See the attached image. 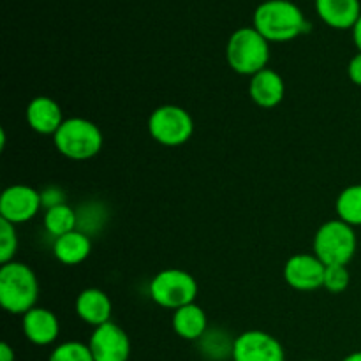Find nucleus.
<instances>
[{"label":"nucleus","instance_id":"f257e3e1","mask_svg":"<svg viewBox=\"0 0 361 361\" xmlns=\"http://www.w3.org/2000/svg\"><path fill=\"white\" fill-rule=\"evenodd\" d=\"M254 28L268 42H288L310 30L303 11L291 0H267L254 11Z\"/></svg>","mask_w":361,"mask_h":361},{"label":"nucleus","instance_id":"f03ea898","mask_svg":"<svg viewBox=\"0 0 361 361\" xmlns=\"http://www.w3.org/2000/svg\"><path fill=\"white\" fill-rule=\"evenodd\" d=\"M39 282L34 270L20 261L0 267V305L6 312L23 316L37 307Z\"/></svg>","mask_w":361,"mask_h":361},{"label":"nucleus","instance_id":"7ed1b4c3","mask_svg":"<svg viewBox=\"0 0 361 361\" xmlns=\"http://www.w3.org/2000/svg\"><path fill=\"white\" fill-rule=\"evenodd\" d=\"M226 60L236 74L250 76L267 69L270 62V42L254 27L235 30L226 46Z\"/></svg>","mask_w":361,"mask_h":361},{"label":"nucleus","instance_id":"20e7f679","mask_svg":"<svg viewBox=\"0 0 361 361\" xmlns=\"http://www.w3.org/2000/svg\"><path fill=\"white\" fill-rule=\"evenodd\" d=\"M56 150L71 161H88L102 150L101 129L94 122L81 116L66 118L53 136Z\"/></svg>","mask_w":361,"mask_h":361},{"label":"nucleus","instance_id":"39448f33","mask_svg":"<svg viewBox=\"0 0 361 361\" xmlns=\"http://www.w3.org/2000/svg\"><path fill=\"white\" fill-rule=\"evenodd\" d=\"M358 240L353 226L345 224L341 219H334L319 226L314 236V254L326 267L345 264L355 257Z\"/></svg>","mask_w":361,"mask_h":361},{"label":"nucleus","instance_id":"423d86ee","mask_svg":"<svg viewBox=\"0 0 361 361\" xmlns=\"http://www.w3.org/2000/svg\"><path fill=\"white\" fill-rule=\"evenodd\" d=\"M197 291V281L185 270L180 268H168L162 270L152 279L148 295L162 309H169L175 312L180 307L194 303Z\"/></svg>","mask_w":361,"mask_h":361},{"label":"nucleus","instance_id":"0eeeda50","mask_svg":"<svg viewBox=\"0 0 361 361\" xmlns=\"http://www.w3.org/2000/svg\"><path fill=\"white\" fill-rule=\"evenodd\" d=\"M148 133L162 147H182L192 137L194 120L180 106H159L148 116Z\"/></svg>","mask_w":361,"mask_h":361},{"label":"nucleus","instance_id":"6e6552de","mask_svg":"<svg viewBox=\"0 0 361 361\" xmlns=\"http://www.w3.org/2000/svg\"><path fill=\"white\" fill-rule=\"evenodd\" d=\"M41 208V190L25 183L9 185L0 196V219L14 226L32 221Z\"/></svg>","mask_w":361,"mask_h":361},{"label":"nucleus","instance_id":"1a4fd4ad","mask_svg":"<svg viewBox=\"0 0 361 361\" xmlns=\"http://www.w3.org/2000/svg\"><path fill=\"white\" fill-rule=\"evenodd\" d=\"M233 361H286L284 345L261 330H249L235 337Z\"/></svg>","mask_w":361,"mask_h":361},{"label":"nucleus","instance_id":"9d476101","mask_svg":"<svg viewBox=\"0 0 361 361\" xmlns=\"http://www.w3.org/2000/svg\"><path fill=\"white\" fill-rule=\"evenodd\" d=\"M88 348L94 361H129L130 358L129 335L113 321L94 328Z\"/></svg>","mask_w":361,"mask_h":361},{"label":"nucleus","instance_id":"9b49d317","mask_svg":"<svg viewBox=\"0 0 361 361\" xmlns=\"http://www.w3.org/2000/svg\"><path fill=\"white\" fill-rule=\"evenodd\" d=\"M326 264L316 254H295L284 267V279L296 291H316L323 288Z\"/></svg>","mask_w":361,"mask_h":361},{"label":"nucleus","instance_id":"f8f14e48","mask_svg":"<svg viewBox=\"0 0 361 361\" xmlns=\"http://www.w3.org/2000/svg\"><path fill=\"white\" fill-rule=\"evenodd\" d=\"M21 330L25 338L39 348L55 344L60 335V321L55 312L44 307H34L21 316Z\"/></svg>","mask_w":361,"mask_h":361},{"label":"nucleus","instance_id":"ddd939ff","mask_svg":"<svg viewBox=\"0 0 361 361\" xmlns=\"http://www.w3.org/2000/svg\"><path fill=\"white\" fill-rule=\"evenodd\" d=\"M25 116H27L28 127L42 136H55V133L66 120L59 102L48 95H37L32 99L28 102Z\"/></svg>","mask_w":361,"mask_h":361},{"label":"nucleus","instance_id":"4468645a","mask_svg":"<svg viewBox=\"0 0 361 361\" xmlns=\"http://www.w3.org/2000/svg\"><path fill=\"white\" fill-rule=\"evenodd\" d=\"M286 94V83L281 74L274 69H263L254 74L249 81V97L259 108H275L282 102Z\"/></svg>","mask_w":361,"mask_h":361},{"label":"nucleus","instance_id":"2eb2a0df","mask_svg":"<svg viewBox=\"0 0 361 361\" xmlns=\"http://www.w3.org/2000/svg\"><path fill=\"white\" fill-rule=\"evenodd\" d=\"M76 314L83 323L97 328L111 321L113 303L102 289L88 288L78 295Z\"/></svg>","mask_w":361,"mask_h":361},{"label":"nucleus","instance_id":"dca6fc26","mask_svg":"<svg viewBox=\"0 0 361 361\" xmlns=\"http://www.w3.org/2000/svg\"><path fill=\"white\" fill-rule=\"evenodd\" d=\"M316 13L335 30H353L361 16V4L360 0H316Z\"/></svg>","mask_w":361,"mask_h":361},{"label":"nucleus","instance_id":"f3484780","mask_svg":"<svg viewBox=\"0 0 361 361\" xmlns=\"http://www.w3.org/2000/svg\"><path fill=\"white\" fill-rule=\"evenodd\" d=\"M92 252V240L88 233L81 229L67 233V235L59 236L53 242V256L56 261L66 267H76L81 264Z\"/></svg>","mask_w":361,"mask_h":361},{"label":"nucleus","instance_id":"a211bd4d","mask_svg":"<svg viewBox=\"0 0 361 361\" xmlns=\"http://www.w3.org/2000/svg\"><path fill=\"white\" fill-rule=\"evenodd\" d=\"M173 330L183 341L197 342L208 331L207 312L196 303L180 307L173 312Z\"/></svg>","mask_w":361,"mask_h":361},{"label":"nucleus","instance_id":"6ab92c4d","mask_svg":"<svg viewBox=\"0 0 361 361\" xmlns=\"http://www.w3.org/2000/svg\"><path fill=\"white\" fill-rule=\"evenodd\" d=\"M201 355L207 360L222 361L226 358H233V345L235 338L229 337L228 331L219 330V328H208L207 334L197 341Z\"/></svg>","mask_w":361,"mask_h":361},{"label":"nucleus","instance_id":"aec40b11","mask_svg":"<svg viewBox=\"0 0 361 361\" xmlns=\"http://www.w3.org/2000/svg\"><path fill=\"white\" fill-rule=\"evenodd\" d=\"M44 229L53 238L67 235L78 229V212L63 203L44 212Z\"/></svg>","mask_w":361,"mask_h":361},{"label":"nucleus","instance_id":"412c9836","mask_svg":"<svg viewBox=\"0 0 361 361\" xmlns=\"http://www.w3.org/2000/svg\"><path fill=\"white\" fill-rule=\"evenodd\" d=\"M335 210L341 221L345 224L353 226V228H360L361 226V183L349 185L338 194L337 203H335Z\"/></svg>","mask_w":361,"mask_h":361},{"label":"nucleus","instance_id":"4be33fe9","mask_svg":"<svg viewBox=\"0 0 361 361\" xmlns=\"http://www.w3.org/2000/svg\"><path fill=\"white\" fill-rule=\"evenodd\" d=\"M48 361H94L88 344L80 341L62 342L49 353Z\"/></svg>","mask_w":361,"mask_h":361},{"label":"nucleus","instance_id":"5701e85b","mask_svg":"<svg viewBox=\"0 0 361 361\" xmlns=\"http://www.w3.org/2000/svg\"><path fill=\"white\" fill-rule=\"evenodd\" d=\"M351 284V274H349L345 264H331L324 270L323 288L334 295H341Z\"/></svg>","mask_w":361,"mask_h":361},{"label":"nucleus","instance_id":"b1692460","mask_svg":"<svg viewBox=\"0 0 361 361\" xmlns=\"http://www.w3.org/2000/svg\"><path fill=\"white\" fill-rule=\"evenodd\" d=\"M18 252L16 226L0 219V263L6 264L14 261Z\"/></svg>","mask_w":361,"mask_h":361},{"label":"nucleus","instance_id":"393cba45","mask_svg":"<svg viewBox=\"0 0 361 361\" xmlns=\"http://www.w3.org/2000/svg\"><path fill=\"white\" fill-rule=\"evenodd\" d=\"M41 203L44 210L66 203V192L59 185H48L41 190Z\"/></svg>","mask_w":361,"mask_h":361},{"label":"nucleus","instance_id":"a878e982","mask_svg":"<svg viewBox=\"0 0 361 361\" xmlns=\"http://www.w3.org/2000/svg\"><path fill=\"white\" fill-rule=\"evenodd\" d=\"M348 76L355 85L361 87V53H356L348 63Z\"/></svg>","mask_w":361,"mask_h":361},{"label":"nucleus","instance_id":"bb28decb","mask_svg":"<svg viewBox=\"0 0 361 361\" xmlns=\"http://www.w3.org/2000/svg\"><path fill=\"white\" fill-rule=\"evenodd\" d=\"M14 360H16V356H14L13 348H11L7 342H2V344H0V361H14Z\"/></svg>","mask_w":361,"mask_h":361},{"label":"nucleus","instance_id":"cd10ccee","mask_svg":"<svg viewBox=\"0 0 361 361\" xmlns=\"http://www.w3.org/2000/svg\"><path fill=\"white\" fill-rule=\"evenodd\" d=\"M353 41H355L356 48H358V53H361V16L356 21L355 27H353Z\"/></svg>","mask_w":361,"mask_h":361},{"label":"nucleus","instance_id":"c85d7f7f","mask_svg":"<svg viewBox=\"0 0 361 361\" xmlns=\"http://www.w3.org/2000/svg\"><path fill=\"white\" fill-rule=\"evenodd\" d=\"M342 361H361V351H355V353H351V355L345 356V358L342 360Z\"/></svg>","mask_w":361,"mask_h":361},{"label":"nucleus","instance_id":"c756f323","mask_svg":"<svg viewBox=\"0 0 361 361\" xmlns=\"http://www.w3.org/2000/svg\"><path fill=\"white\" fill-rule=\"evenodd\" d=\"M305 361H319V360H305Z\"/></svg>","mask_w":361,"mask_h":361}]
</instances>
